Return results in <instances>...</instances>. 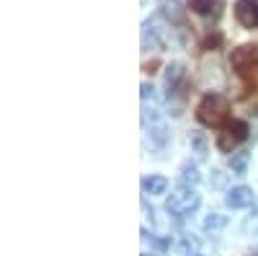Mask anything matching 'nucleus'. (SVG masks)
Returning a JSON list of instances; mask_svg holds the SVG:
<instances>
[{
    "label": "nucleus",
    "instance_id": "obj_4",
    "mask_svg": "<svg viewBox=\"0 0 258 256\" xmlns=\"http://www.w3.org/2000/svg\"><path fill=\"white\" fill-rule=\"evenodd\" d=\"M245 140H248V124L245 122H230L217 137V147L222 153H232L235 147H238L240 142H245Z\"/></svg>",
    "mask_w": 258,
    "mask_h": 256
},
{
    "label": "nucleus",
    "instance_id": "obj_2",
    "mask_svg": "<svg viewBox=\"0 0 258 256\" xmlns=\"http://www.w3.org/2000/svg\"><path fill=\"white\" fill-rule=\"evenodd\" d=\"M197 119H199L204 127H214V130L225 127L227 119H230V104H227V98L220 96V93L204 96L202 104L197 106Z\"/></svg>",
    "mask_w": 258,
    "mask_h": 256
},
{
    "label": "nucleus",
    "instance_id": "obj_14",
    "mask_svg": "<svg viewBox=\"0 0 258 256\" xmlns=\"http://www.w3.org/2000/svg\"><path fill=\"white\" fill-rule=\"evenodd\" d=\"M225 223H227V220H225L222 215H209V218L204 220V228H207V230H217V228H225Z\"/></svg>",
    "mask_w": 258,
    "mask_h": 256
},
{
    "label": "nucleus",
    "instance_id": "obj_6",
    "mask_svg": "<svg viewBox=\"0 0 258 256\" xmlns=\"http://www.w3.org/2000/svg\"><path fill=\"white\" fill-rule=\"evenodd\" d=\"M225 202H227V207H232V210H243V207H248V204L253 202V189H250V186H232V189L227 191Z\"/></svg>",
    "mask_w": 258,
    "mask_h": 256
},
{
    "label": "nucleus",
    "instance_id": "obj_17",
    "mask_svg": "<svg viewBox=\"0 0 258 256\" xmlns=\"http://www.w3.org/2000/svg\"><path fill=\"white\" fill-rule=\"evenodd\" d=\"M194 147H197V150H199V153L204 156V140H202L199 135H197V137H194Z\"/></svg>",
    "mask_w": 258,
    "mask_h": 256
},
{
    "label": "nucleus",
    "instance_id": "obj_12",
    "mask_svg": "<svg viewBox=\"0 0 258 256\" xmlns=\"http://www.w3.org/2000/svg\"><path fill=\"white\" fill-rule=\"evenodd\" d=\"M245 166H248V156L245 153H238L235 158H230V168H232V174H245Z\"/></svg>",
    "mask_w": 258,
    "mask_h": 256
},
{
    "label": "nucleus",
    "instance_id": "obj_11",
    "mask_svg": "<svg viewBox=\"0 0 258 256\" xmlns=\"http://www.w3.org/2000/svg\"><path fill=\"white\" fill-rule=\"evenodd\" d=\"M197 248H199V238H191V236H183L181 243H178V253H181V256L197 253Z\"/></svg>",
    "mask_w": 258,
    "mask_h": 256
},
{
    "label": "nucleus",
    "instance_id": "obj_3",
    "mask_svg": "<svg viewBox=\"0 0 258 256\" xmlns=\"http://www.w3.org/2000/svg\"><path fill=\"white\" fill-rule=\"evenodd\" d=\"M199 202H202V197L191 186H178V189L170 191V197L165 202V210L178 215V218H183V215H191V212L199 207Z\"/></svg>",
    "mask_w": 258,
    "mask_h": 256
},
{
    "label": "nucleus",
    "instance_id": "obj_1",
    "mask_svg": "<svg viewBox=\"0 0 258 256\" xmlns=\"http://www.w3.org/2000/svg\"><path fill=\"white\" fill-rule=\"evenodd\" d=\"M230 62L235 73L240 75V80L248 85L250 91H258V47L253 44H243L238 49H232Z\"/></svg>",
    "mask_w": 258,
    "mask_h": 256
},
{
    "label": "nucleus",
    "instance_id": "obj_15",
    "mask_svg": "<svg viewBox=\"0 0 258 256\" xmlns=\"http://www.w3.org/2000/svg\"><path fill=\"white\" fill-rule=\"evenodd\" d=\"M220 44H222V34H214V36H207V39H204L202 47H204V49H214V47H220Z\"/></svg>",
    "mask_w": 258,
    "mask_h": 256
},
{
    "label": "nucleus",
    "instance_id": "obj_10",
    "mask_svg": "<svg viewBox=\"0 0 258 256\" xmlns=\"http://www.w3.org/2000/svg\"><path fill=\"white\" fill-rule=\"evenodd\" d=\"M163 16L170 18L173 24H181V21H183V8H181L178 0H165V3H163Z\"/></svg>",
    "mask_w": 258,
    "mask_h": 256
},
{
    "label": "nucleus",
    "instance_id": "obj_8",
    "mask_svg": "<svg viewBox=\"0 0 258 256\" xmlns=\"http://www.w3.org/2000/svg\"><path fill=\"white\" fill-rule=\"evenodd\" d=\"M183 75H186V70H183V65H178V62H173V65L168 68V73H165V88H168V96L178 91V85H181Z\"/></svg>",
    "mask_w": 258,
    "mask_h": 256
},
{
    "label": "nucleus",
    "instance_id": "obj_5",
    "mask_svg": "<svg viewBox=\"0 0 258 256\" xmlns=\"http://www.w3.org/2000/svg\"><path fill=\"white\" fill-rule=\"evenodd\" d=\"M235 18L240 21L243 29H258V0H238Z\"/></svg>",
    "mask_w": 258,
    "mask_h": 256
},
{
    "label": "nucleus",
    "instance_id": "obj_9",
    "mask_svg": "<svg viewBox=\"0 0 258 256\" xmlns=\"http://www.w3.org/2000/svg\"><path fill=\"white\" fill-rule=\"evenodd\" d=\"M142 189H145V194H163L168 189V179L165 176H147L142 181Z\"/></svg>",
    "mask_w": 258,
    "mask_h": 256
},
{
    "label": "nucleus",
    "instance_id": "obj_7",
    "mask_svg": "<svg viewBox=\"0 0 258 256\" xmlns=\"http://www.w3.org/2000/svg\"><path fill=\"white\" fill-rule=\"evenodd\" d=\"M188 8L199 16H207V18H220V13H222L220 0H188Z\"/></svg>",
    "mask_w": 258,
    "mask_h": 256
},
{
    "label": "nucleus",
    "instance_id": "obj_13",
    "mask_svg": "<svg viewBox=\"0 0 258 256\" xmlns=\"http://www.w3.org/2000/svg\"><path fill=\"white\" fill-rule=\"evenodd\" d=\"M183 181H186V186L188 184H199V171H197V166H194V163H186L183 166Z\"/></svg>",
    "mask_w": 258,
    "mask_h": 256
},
{
    "label": "nucleus",
    "instance_id": "obj_16",
    "mask_svg": "<svg viewBox=\"0 0 258 256\" xmlns=\"http://www.w3.org/2000/svg\"><path fill=\"white\" fill-rule=\"evenodd\" d=\"M250 230H258V218H250V220H245V225H243V233H245V236H250Z\"/></svg>",
    "mask_w": 258,
    "mask_h": 256
}]
</instances>
